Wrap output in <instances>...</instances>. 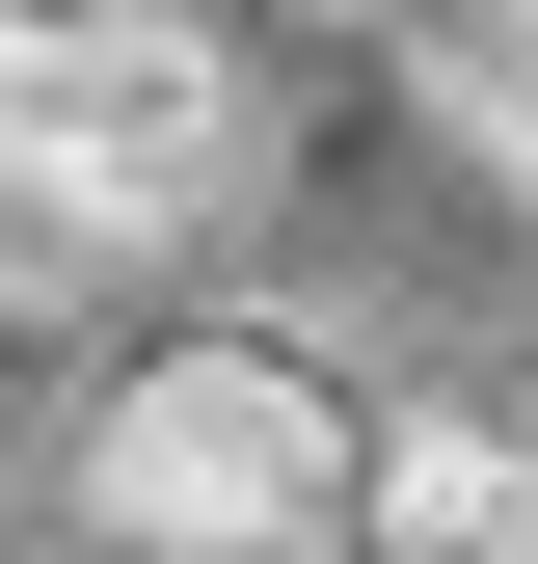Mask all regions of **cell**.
<instances>
[{"instance_id": "6da1fadb", "label": "cell", "mask_w": 538, "mask_h": 564, "mask_svg": "<svg viewBox=\"0 0 538 564\" xmlns=\"http://www.w3.org/2000/svg\"><path fill=\"white\" fill-rule=\"evenodd\" d=\"M351 511H377V403L297 323H162L82 431V538L134 564H351Z\"/></svg>"}, {"instance_id": "7a4b0ae2", "label": "cell", "mask_w": 538, "mask_h": 564, "mask_svg": "<svg viewBox=\"0 0 538 564\" xmlns=\"http://www.w3.org/2000/svg\"><path fill=\"white\" fill-rule=\"evenodd\" d=\"M0 134H54V162L134 216V269L243 242L269 162H297V108H269L243 0H82V28H28V54H0Z\"/></svg>"}, {"instance_id": "8992f818", "label": "cell", "mask_w": 538, "mask_h": 564, "mask_svg": "<svg viewBox=\"0 0 538 564\" xmlns=\"http://www.w3.org/2000/svg\"><path fill=\"white\" fill-rule=\"evenodd\" d=\"M243 28H431V0H243Z\"/></svg>"}, {"instance_id": "52a82bcc", "label": "cell", "mask_w": 538, "mask_h": 564, "mask_svg": "<svg viewBox=\"0 0 538 564\" xmlns=\"http://www.w3.org/2000/svg\"><path fill=\"white\" fill-rule=\"evenodd\" d=\"M28 564H134V538H28Z\"/></svg>"}, {"instance_id": "3957f363", "label": "cell", "mask_w": 538, "mask_h": 564, "mask_svg": "<svg viewBox=\"0 0 538 564\" xmlns=\"http://www.w3.org/2000/svg\"><path fill=\"white\" fill-rule=\"evenodd\" d=\"M351 564H538V403H377Z\"/></svg>"}, {"instance_id": "277c9868", "label": "cell", "mask_w": 538, "mask_h": 564, "mask_svg": "<svg viewBox=\"0 0 538 564\" xmlns=\"http://www.w3.org/2000/svg\"><path fill=\"white\" fill-rule=\"evenodd\" d=\"M108 296H134V216L54 162V134H0V323L54 349V323H108Z\"/></svg>"}, {"instance_id": "5b68a950", "label": "cell", "mask_w": 538, "mask_h": 564, "mask_svg": "<svg viewBox=\"0 0 538 564\" xmlns=\"http://www.w3.org/2000/svg\"><path fill=\"white\" fill-rule=\"evenodd\" d=\"M404 54H431V108L485 134L512 188H538V0H431V28H404Z\"/></svg>"}]
</instances>
